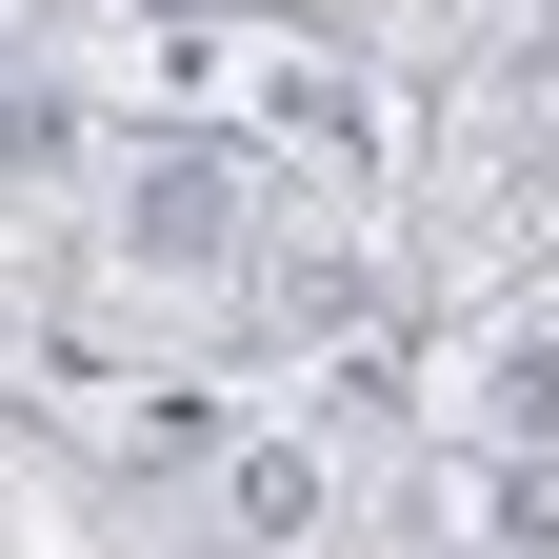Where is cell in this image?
<instances>
[{
    "label": "cell",
    "mask_w": 559,
    "mask_h": 559,
    "mask_svg": "<svg viewBox=\"0 0 559 559\" xmlns=\"http://www.w3.org/2000/svg\"><path fill=\"white\" fill-rule=\"evenodd\" d=\"M140 240H160V260H221V180L160 160V180H140Z\"/></svg>",
    "instance_id": "cell-1"
}]
</instances>
